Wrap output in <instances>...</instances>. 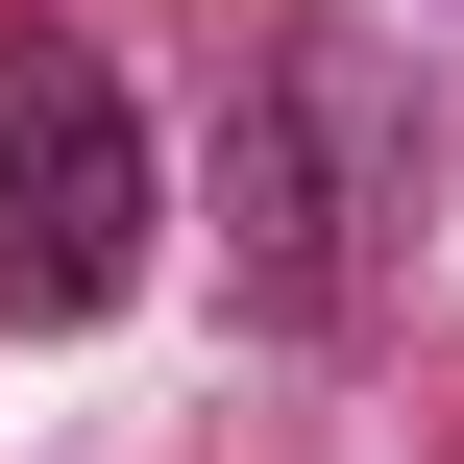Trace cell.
<instances>
[{
    "instance_id": "cell-1",
    "label": "cell",
    "mask_w": 464,
    "mask_h": 464,
    "mask_svg": "<svg viewBox=\"0 0 464 464\" xmlns=\"http://www.w3.org/2000/svg\"><path fill=\"white\" fill-rule=\"evenodd\" d=\"M147 220H171V171H147L122 73L73 24H0V318H98L147 269Z\"/></svg>"
},
{
    "instance_id": "cell-2",
    "label": "cell",
    "mask_w": 464,
    "mask_h": 464,
    "mask_svg": "<svg viewBox=\"0 0 464 464\" xmlns=\"http://www.w3.org/2000/svg\"><path fill=\"white\" fill-rule=\"evenodd\" d=\"M367 196H392V122H367V73L294 24L269 73H245V147H220V269H245V318H343L367 294Z\"/></svg>"
}]
</instances>
